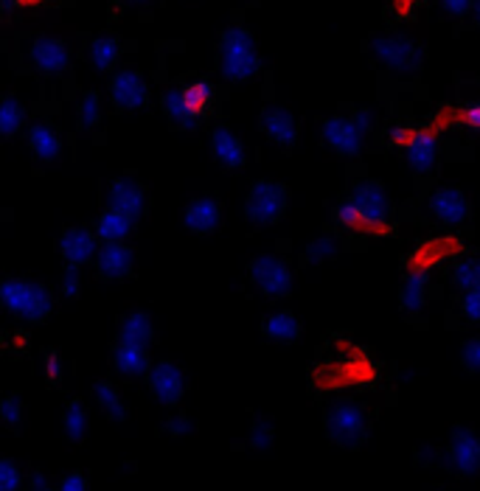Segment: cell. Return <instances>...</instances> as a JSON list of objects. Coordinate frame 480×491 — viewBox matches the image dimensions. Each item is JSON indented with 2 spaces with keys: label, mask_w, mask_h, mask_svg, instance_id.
<instances>
[{
  "label": "cell",
  "mask_w": 480,
  "mask_h": 491,
  "mask_svg": "<svg viewBox=\"0 0 480 491\" xmlns=\"http://www.w3.org/2000/svg\"><path fill=\"white\" fill-rule=\"evenodd\" d=\"M96 239L99 234L96 230H88V227H68L62 239H60V253L68 265H88L93 255H99V247H96Z\"/></svg>",
  "instance_id": "cell-15"
},
{
  "label": "cell",
  "mask_w": 480,
  "mask_h": 491,
  "mask_svg": "<svg viewBox=\"0 0 480 491\" xmlns=\"http://www.w3.org/2000/svg\"><path fill=\"white\" fill-rule=\"evenodd\" d=\"M62 290L68 298L79 295V267L76 265H68V270L62 273Z\"/></svg>",
  "instance_id": "cell-42"
},
{
  "label": "cell",
  "mask_w": 480,
  "mask_h": 491,
  "mask_svg": "<svg viewBox=\"0 0 480 491\" xmlns=\"http://www.w3.org/2000/svg\"><path fill=\"white\" fill-rule=\"evenodd\" d=\"M28 60L40 73H62L71 65V51L53 37H37L28 48Z\"/></svg>",
  "instance_id": "cell-13"
},
{
  "label": "cell",
  "mask_w": 480,
  "mask_h": 491,
  "mask_svg": "<svg viewBox=\"0 0 480 491\" xmlns=\"http://www.w3.org/2000/svg\"><path fill=\"white\" fill-rule=\"evenodd\" d=\"M461 362L466 371L480 373V337H472L461 345Z\"/></svg>",
  "instance_id": "cell-39"
},
{
  "label": "cell",
  "mask_w": 480,
  "mask_h": 491,
  "mask_svg": "<svg viewBox=\"0 0 480 491\" xmlns=\"http://www.w3.org/2000/svg\"><path fill=\"white\" fill-rule=\"evenodd\" d=\"M453 281L461 293H472V290H480V255H469V258H461L453 270Z\"/></svg>",
  "instance_id": "cell-31"
},
{
  "label": "cell",
  "mask_w": 480,
  "mask_h": 491,
  "mask_svg": "<svg viewBox=\"0 0 480 491\" xmlns=\"http://www.w3.org/2000/svg\"><path fill=\"white\" fill-rule=\"evenodd\" d=\"M28 143H32V149L40 160H53L56 152H60V135H56V130L48 121H40L32 127V132H28Z\"/></svg>",
  "instance_id": "cell-26"
},
{
  "label": "cell",
  "mask_w": 480,
  "mask_h": 491,
  "mask_svg": "<svg viewBox=\"0 0 480 491\" xmlns=\"http://www.w3.org/2000/svg\"><path fill=\"white\" fill-rule=\"evenodd\" d=\"M183 96H186V104H188L191 115H194L197 121H200L203 115L211 110V104L216 99V91L211 88L208 82H191V84H186V88H183Z\"/></svg>",
  "instance_id": "cell-28"
},
{
  "label": "cell",
  "mask_w": 480,
  "mask_h": 491,
  "mask_svg": "<svg viewBox=\"0 0 480 491\" xmlns=\"http://www.w3.org/2000/svg\"><path fill=\"white\" fill-rule=\"evenodd\" d=\"M216 65H219V73L231 82L256 76L259 73V51H256V43H253V34L239 25L228 28L219 40Z\"/></svg>",
  "instance_id": "cell-2"
},
{
  "label": "cell",
  "mask_w": 480,
  "mask_h": 491,
  "mask_svg": "<svg viewBox=\"0 0 480 491\" xmlns=\"http://www.w3.org/2000/svg\"><path fill=\"white\" fill-rule=\"evenodd\" d=\"M334 253H337V242L331 236H321L306 247L303 255H306V262H326V258H331Z\"/></svg>",
  "instance_id": "cell-35"
},
{
  "label": "cell",
  "mask_w": 480,
  "mask_h": 491,
  "mask_svg": "<svg viewBox=\"0 0 480 491\" xmlns=\"http://www.w3.org/2000/svg\"><path fill=\"white\" fill-rule=\"evenodd\" d=\"M183 222L188 230H194V234H211V230H216L222 222V208H219L216 197H208V194L194 197L186 206Z\"/></svg>",
  "instance_id": "cell-16"
},
{
  "label": "cell",
  "mask_w": 480,
  "mask_h": 491,
  "mask_svg": "<svg viewBox=\"0 0 480 491\" xmlns=\"http://www.w3.org/2000/svg\"><path fill=\"white\" fill-rule=\"evenodd\" d=\"M56 491H88V477H84L82 472H73V475H65L60 488Z\"/></svg>",
  "instance_id": "cell-43"
},
{
  "label": "cell",
  "mask_w": 480,
  "mask_h": 491,
  "mask_svg": "<svg viewBox=\"0 0 480 491\" xmlns=\"http://www.w3.org/2000/svg\"><path fill=\"white\" fill-rule=\"evenodd\" d=\"M132 222H135L132 217H127V214H121L116 208H107L96 222V234H99L101 242H121L132 230Z\"/></svg>",
  "instance_id": "cell-24"
},
{
  "label": "cell",
  "mask_w": 480,
  "mask_h": 491,
  "mask_svg": "<svg viewBox=\"0 0 480 491\" xmlns=\"http://www.w3.org/2000/svg\"><path fill=\"white\" fill-rule=\"evenodd\" d=\"M349 199L354 202V208L360 211V219H362V227H385L390 222V199L385 194V188L377 183V180H360Z\"/></svg>",
  "instance_id": "cell-5"
},
{
  "label": "cell",
  "mask_w": 480,
  "mask_h": 491,
  "mask_svg": "<svg viewBox=\"0 0 480 491\" xmlns=\"http://www.w3.org/2000/svg\"><path fill=\"white\" fill-rule=\"evenodd\" d=\"M477 293H480V290H477Z\"/></svg>",
  "instance_id": "cell-50"
},
{
  "label": "cell",
  "mask_w": 480,
  "mask_h": 491,
  "mask_svg": "<svg viewBox=\"0 0 480 491\" xmlns=\"http://www.w3.org/2000/svg\"><path fill=\"white\" fill-rule=\"evenodd\" d=\"M119 53H121V45H119V40H112V37H96L88 45V60L101 73L112 71V65L119 63Z\"/></svg>",
  "instance_id": "cell-27"
},
{
  "label": "cell",
  "mask_w": 480,
  "mask_h": 491,
  "mask_svg": "<svg viewBox=\"0 0 480 491\" xmlns=\"http://www.w3.org/2000/svg\"><path fill=\"white\" fill-rule=\"evenodd\" d=\"M110 96L121 110H138L147 104L149 88H147V79L140 76V71L135 68H124L112 76L110 82Z\"/></svg>",
  "instance_id": "cell-11"
},
{
  "label": "cell",
  "mask_w": 480,
  "mask_h": 491,
  "mask_svg": "<svg viewBox=\"0 0 480 491\" xmlns=\"http://www.w3.org/2000/svg\"><path fill=\"white\" fill-rule=\"evenodd\" d=\"M163 432L166 436H188V432H194V421L188 416H172L163 421Z\"/></svg>",
  "instance_id": "cell-40"
},
{
  "label": "cell",
  "mask_w": 480,
  "mask_h": 491,
  "mask_svg": "<svg viewBox=\"0 0 480 491\" xmlns=\"http://www.w3.org/2000/svg\"><path fill=\"white\" fill-rule=\"evenodd\" d=\"M365 135L369 132L357 124L354 112L351 115H331V119L323 121V140L341 155H357L365 143Z\"/></svg>",
  "instance_id": "cell-9"
},
{
  "label": "cell",
  "mask_w": 480,
  "mask_h": 491,
  "mask_svg": "<svg viewBox=\"0 0 480 491\" xmlns=\"http://www.w3.org/2000/svg\"><path fill=\"white\" fill-rule=\"evenodd\" d=\"M475 4V0H441V6H444V12H449V14H466L469 12V6Z\"/></svg>",
  "instance_id": "cell-45"
},
{
  "label": "cell",
  "mask_w": 480,
  "mask_h": 491,
  "mask_svg": "<svg viewBox=\"0 0 480 491\" xmlns=\"http://www.w3.org/2000/svg\"><path fill=\"white\" fill-rule=\"evenodd\" d=\"M45 373H48L51 382H60V380H62V362H60V357H56L53 351L45 354Z\"/></svg>",
  "instance_id": "cell-44"
},
{
  "label": "cell",
  "mask_w": 480,
  "mask_h": 491,
  "mask_svg": "<svg viewBox=\"0 0 480 491\" xmlns=\"http://www.w3.org/2000/svg\"><path fill=\"white\" fill-rule=\"evenodd\" d=\"M112 362L116 368L124 373V377H144L149 373V357H147V349H140V345H130V342H121L112 349Z\"/></svg>",
  "instance_id": "cell-22"
},
{
  "label": "cell",
  "mask_w": 480,
  "mask_h": 491,
  "mask_svg": "<svg viewBox=\"0 0 480 491\" xmlns=\"http://www.w3.org/2000/svg\"><path fill=\"white\" fill-rule=\"evenodd\" d=\"M472 9H475V20L480 23V0H475V4H472Z\"/></svg>",
  "instance_id": "cell-48"
},
{
  "label": "cell",
  "mask_w": 480,
  "mask_h": 491,
  "mask_svg": "<svg viewBox=\"0 0 480 491\" xmlns=\"http://www.w3.org/2000/svg\"><path fill=\"white\" fill-rule=\"evenodd\" d=\"M147 382L163 404H178L186 396V373L175 362H155L147 373Z\"/></svg>",
  "instance_id": "cell-10"
},
{
  "label": "cell",
  "mask_w": 480,
  "mask_h": 491,
  "mask_svg": "<svg viewBox=\"0 0 480 491\" xmlns=\"http://www.w3.org/2000/svg\"><path fill=\"white\" fill-rule=\"evenodd\" d=\"M444 467L456 475H477L480 472V436L472 427H456L449 447L444 449Z\"/></svg>",
  "instance_id": "cell-7"
},
{
  "label": "cell",
  "mask_w": 480,
  "mask_h": 491,
  "mask_svg": "<svg viewBox=\"0 0 480 491\" xmlns=\"http://www.w3.org/2000/svg\"><path fill=\"white\" fill-rule=\"evenodd\" d=\"M99 121V96L96 93H84L79 101V124L82 127H96Z\"/></svg>",
  "instance_id": "cell-37"
},
{
  "label": "cell",
  "mask_w": 480,
  "mask_h": 491,
  "mask_svg": "<svg viewBox=\"0 0 480 491\" xmlns=\"http://www.w3.org/2000/svg\"><path fill=\"white\" fill-rule=\"evenodd\" d=\"M93 396H96V404H99L101 413H104L107 419H112V421H124V419H127V408H124V401H121L119 390L112 388L107 380L96 382Z\"/></svg>",
  "instance_id": "cell-29"
},
{
  "label": "cell",
  "mask_w": 480,
  "mask_h": 491,
  "mask_svg": "<svg viewBox=\"0 0 480 491\" xmlns=\"http://www.w3.org/2000/svg\"><path fill=\"white\" fill-rule=\"evenodd\" d=\"M23 475L17 472L14 460H0V491H20Z\"/></svg>",
  "instance_id": "cell-38"
},
{
  "label": "cell",
  "mask_w": 480,
  "mask_h": 491,
  "mask_svg": "<svg viewBox=\"0 0 480 491\" xmlns=\"http://www.w3.org/2000/svg\"><path fill=\"white\" fill-rule=\"evenodd\" d=\"M250 281L256 284L259 293L267 295V298H284L293 290V273H290V267L281 262L278 255H273V253H264V255L253 258Z\"/></svg>",
  "instance_id": "cell-6"
},
{
  "label": "cell",
  "mask_w": 480,
  "mask_h": 491,
  "mask_svg": "<svg viewBox=\"0 0 480 491\" xmlns=\"http://www.w3.org/2000/svg\"><path fill=\"white\" fill-rule=\"evenodd\" d=\"M371 53L377 56L379 65H385L388 71H397V73H413L421 65V48L405 37H393V34L374 37Z\"/></svg>",
  "instance_id": "cell-8"
},
{
  "label": "cell",
  "mask_w": 480,
  "mask_h": 491,
  "mask_svg": "<svg viewBox=\"0 0 480 491\" xmlns=\"http://www.w3.org/2000/svg\"><path fill=\"white\" fill-rule=\"evenodd\" d=\"M262 130L275 140L281 147H293L298 140V121L287 110H278V107H267L262 112Z\"/></svg>",
  "instance_id": "cell-20"
},
{
  "label": "cell",
  "mask_w": 480,
  "mask_h": 491,
  "mask_svg": "<svg viewBox=\"0 0 480 491\" xmlns=\"http://www.w3.org/2000/svg\"><path fill=\"white\" fill-rule=\"evenodd\" d=\"M425 284H427V273H410L402 284V306L408 312H418L425 306Z\"/></svg>",
  "instance_id": "cell-32"
},
{
  "label": "cell",
  "mask_w": 480,
  "mask_h": 491,
  "mask_svg": "<svg viewBox=\"0 0 480 491\" xmlns=\"http://www.w3.org/2000/svg\"><path fill=\"white\" fill-rule=\"evenodd\" d=\"M211 149L219 166L225 168H242L245 166V149H242V140L234 135V130H228L225 124L211 130Z\"/></svg>",
  "instance_id": "cell-19"
},
{
  "label": "cell",
  "mask_w": 480,
  "mask_h": 491,
  "mask_svg": "<svg viewBox=\"0 0 480 491\" xmlns=\"http://www.w3.org/2000/svg\"><path fill=\"white\" fill-rule=\"evenodd\" d=\"M127 4H144V0H127Z\"/></svg>",
  "instance_id": "cell-49"
},
{
  "label": "cell",
  "mask_w": 480,
  "mask_h": 491,
  "mask_svg": "<svg viewBox=\"0 0 480 491\" xmlns=\"http://www.w3.org/2000/svg\"><path fill=\"white\" fill-rule=\"evenodd\" d=\"M303 332V323L293 312H273L262 321V334L273 342H293Z\"/></svg>",
  "instance_id": "cell-21"
},
{
  "label": "cell",
  "mask_w": 480,
  "mask_h": 491,
  "mask_svg": "<svg viewBox=\"0 0 480 491\" xmlns=\"http://www.w3.org/2000/svg\"><path fill=\"white\" fill-rule=\"evenodd\" d=\"M427 208H430L433 219L441 225H464L469 217V202L461 194V188H456V186L433 191L427 199Z\"/></svg>",
  "instance_id": "cell-12"
},
{
  "label": "cell",
  "mask_w": 480,
  "mask_h": 491,
  "mask_svg": "<svg viewBox=\"0 0 480 491\" xmlns=\"http://www.w3.org/2000/svg\"><path fill=\"white\" fill-rule=\"evenodd\" d=\"M144 206H147V191L132 178H119L107 186V208H116L135 219V217H140Z\"/></svg>",
  "instance_id": "cell-14"
},
{
  "label": "cell",
  "mask_w": 480,
  "mask_h": 491,
  "mask_svg": "<svg viewBox=\"0 0 480 491\" xmlns=\"http://www.w3.org/2000/svg\"><path fill=\"white\" fill-rule=\"evenodd\" d=\"M23 124H25V110H23V104H20L14 96H6V99H4V107H0V132H4L6 138H12Z\"/></svg>",
  "instance_id": "cell-33"
},
{
  "label": "cell",
  "mask_w": 480,
  "mask_h": 491,
  "mask_svg": "<svg viewBox=\"0 0 480 491\" xmlns=\"http://www.w3.org/2000/svg\"><path fill=\"white\" fill-rule=\"evenodd\" d=\"M287 208V188L273 180H259L250 188L245 214L253 225H275Z\"/></svg>",
  "instance_id": "cell-4"
},
{
  "label": "cell",
  "mask_w": 480,
  "mask_h": 491,
  "mask_svg": "<svg viewBox=\"0 0 480 491\" xmlns=\"http://www.w3.org/2000/svg\"><path fill=\"white\" fill-rule=\"evenodd\" d=\"M461 119H464L469 127L480 130V104H472V107H466V110L461 112Z\"/></svg>",
  "instance_id": "cell-46"
},
{
  "label": "cell",
  "mask_w": 480,
  "mask_h": 491,
  "mask_svg": "<svg viewBox=\"0 0 480 491\" xmlns=\"http://www.w3.org/2000/svg\"><path fill=\"white\" fill-rule=\"evenodd\" d=\"M119 340L121 342H130V345H140V349H147L152 342V321L144 314V312H132L121 321V329H119Z\"/></svg>",
  "instance_id": "cell-23"
},
{
  "label": "cell",
  "mask_w": 480,
  "mask_h": 491,
  "mask_svg": "<svg viewBox=\"0 0 480 491\" xmlns=\"http://www.w3.org/2000/svg\"><path fill=\"white\" fill-rule=\"evenodd\" d=\"M323 427L331 444L346 447V449H357L369 438L371 429V413L365 410V404L351 401V399H337L326 408L323 416Z\"/></svg>",
  "instance_id": "cell-1"
},
{
  "label": "cell",
  "mask_w": 480,
  "mask_h": 491,
  "mask_svg": "<svg viewBox=\"0 0 480 491\" xmlns=\"http://www.w3.org/2000/svg\"><path fill=\"white\" fill-rule=\"evenodd\" d=\"M163 112L168 115V121L180 130H191L197 127V119L191 115L188 104H186V96H183V88H168L163 93Z\"/></svg>",
  "instance_id": "cell-25"
},
{
  "label": "cell",
  "mask_w": 480,
  "mask_h": 491,
  "mask_svg": "<svg viewBox=\"0 0 480 491\" xmlns=\"http://www.w3.org/2000/svg\"><path fill=\"white\" fill-rule=\"evenodd\" d=\"M275 438V427L270 419H253V427H250V447L253 449H267Z\"/></svg>",
  "instance_id": "cell-34"
},
{
  "label": "cell",
  "mask_w": 480,
  "mask_h": 491,
  "mask_svg": "<svg viewBox=\"0 0 480 491\" xmlns=\"http://www.w3.org/2000/svg\"><path fill=\"white\" fill-rule=\"evenodd\" d=\"M28 491H53V488L48 486V480L43 477V472H34V475H32V486H28Z\"/></svg>",
  "instance_id": "cell-47"
},
{
  "label": "cell",
  "mask_w": 480,
  "mask_h": 491,
  "mask_svg": "<svg viewBox=\"0 0 480 491\" xmlns=\"http://www.w3.org/2000/svg\"><path fill=\"white\" fill-rule=\"evenodd\" d=\"M0 298H4L6 309L14 312L17 317H25V321H45L53 309V298L45 286L32 284V281H20V278H6L4 286H0Z\"/></svg>",
  "instance_id": "cell-3"
},
{
  "label": "cell",
  "mask_w": 480,
  "mask_h": 491,
  "mask_svg": "<svg viewBox=\"0 0 480 491\" xmlns=\"http://www.w3.org/2000/svg\"><path fill=\"white\" fill-rule=\"evenodd\" d=\"M461 312H464V317L466 321H480V293L477 290H472V293H464V298H461Z\"/></svg>",
  "instance_id": "cell-41"
},
{
  "label": "cell",
  "mask_w": 480,
  "mask_h": 491,
  "mask_svg": "<svg viewBox=\"0 0 480 491\" xmlns=\"http://www.w3.org/2000/svg\"><path fill=\"white\" fill-rule=\"evenodd\" d=\"M62 429L71 441H82L88 436V410H84V404L79 399L68 401V408L62 413Z\"/></svg>",
  "instance_id": "cell-30"
},
{
  "label": "cell",
  "mask_w": 480,
  "mask_h": 491,
  "mask_svg": "<svg viewBox=\"0 0 480 491\" xmlns=\"http://www.w3.org/2000/svg\"><path fill=\"white\" fill-rule=\"evenodd\" d=\"M402 149L408 155V163L416 171H430L438 160V140L433 132L427 130H416L408 135V140L402 143Z\"/></svg>",
  "instance_id": "cell-18"
},
{
  "label": "cell",
  "mask_w": 480,
  "mask_h": 491,
  "mask_svg": "<svg viewBox=\"0 0 480 491\" xmlns=\"http://www.w3.org/2000/svg\"><path fill=\"white\" fill-rule=\"evenodd\" d=\"M0 416H4V421H6L12 429H17L20 421H23V399H20L17 393L6 396L4 401H0Z\"/></svg>",
  "instance_id": "cell-36"
},
{
  "label": "cell",
  "mask_w": 480,
  "mask_h": 491,
  "mask_svg": "<svg viewBox=\"0 0 480 491\" xmlns=\"http://www.w3.org/2000/svg\"><path fill=\"white\" fill-rule=\"evenodd\" d=\"M132 250L121 242H104V247L96 255V270L107 281H119L132 273Z\"/></svg>",
  "instance_id": "cell-17"
}]
</instances>
